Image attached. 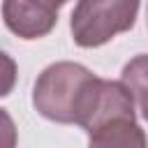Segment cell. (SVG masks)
I'll list each match as a JSON object with an SVG mask.
<instances>
[{
    "label": "cell",
    "instance_id": "cell-1",
    "mask_svg": "<svg viewBox=\"0 0 148 148\" xmlns=\"http://www.w3.org/2000/svg\"><path fill=\"white\" fill-rule=\"evenodd\" d=\"M104 79L95 76L90 69L76 62L49 65L32 90L35 109L56 123L86 125L99 102Z\"/></svg>",
    "mask_w": 148,
    "mask_h": 148
},
{
    "label": "cell",
    "instance_id": "cell-2",
    "mask_svg": "<svg viewBox=\"0 0 148 148\" xmlns=\"http://www.w3.org/2000/svg\"><path fill=\"white\" fill-rule=\"evenodd\" d=\"M139 0H79L72 12V39L83 46H102L134 25Z\"/></svg>",
    "mask_w": 148,
    "mask_h": 148
},
{
    "label": "cell",
    "instance_id": "cell-3",
    "mask_svg": "<svg viewBox=\"0 0 148 148\" xmlns=\"http://www.w3.org/2000/svg\"><path fill=\"white\" fill-rule=\"evenodd\" d=\"M2 18L5 25L23 39L44 37L58 23V14L46 12L32 0H2Z\"/></svg>",
    "mask_w": 148,
    "mask_h": 148
},
{
    "label": "cell",
    "instance_id": "cell-4",
    "mask_svg": "<svg viewBox=\"0 0 148 148\" xmlns=\"http://www.w3.org/2000/svg\"><path fill=\"white\" fill-rule=\"evenodd\" d=\"M88 148H148V139L134 118H113L88 132Z\"/></svg>",
    "mask_w": 148,
    "mask_h": 148
},
{
    "label": "cell",
    "instance_id": "cell-5",
    "mask_svg": "<svg viewBox=\"0 0 148 148\" xmlns=\"http://www.w3.org/2000/svg\"><path fill=\"white\" fill-rule=\"evenodd\" d=\"M123 86L130 90L141 116L148 120V56H136L123 67Z\"/></svg>",
    "mask_w": 148,
    "mask_h": 148
},
{
    "label": "cell",
    "instance_id": "cell-6",
    "mask_svg": "<svg viewBox=\"0 0 148 148\" xmlns=\"http://www.w3.org/2000/svg\"><path fill=\"white\" fill-rule=\"evenodd\" d=\"M14 83H16V62L5 51H0V97L9 95Z\"/></svg>",
    "mask_w": 148,
    "mask_h": 148
},
{
    "label": "cell",
    "instance_id": "cell-7",
    "mask_svg": "<svg viewBox=\"0 0 148 148\" xmlns=\"http://www.w3.org/2000/svg\"><path fill=\"white\" fill-rule=\"evenodd\" d=\"M16 125L12 116L0 109V148H16Z\"/></svg>",
    "mask_w": 148,
    "mask_h": 148
},
{
    "label": "cell",
    "instance_id": "cell-8",
    "mask_svg": "<svg viewBox=\"0 0 148 148\" xmlns=\"http://www.w3.org/2000/svg\"><path fill=\"white\" fill-rule=\"evenodd\" d=\"M32 2H37L39 7H44L46 12H53V14H58V9L67 2V0H32Z\"/></svg>",
    "mask_w": 148,
    "mask_h": 148
},
{
    "label": "cell",
    "instance_id": "cell-9",
    "mask_svg": "<svg viewBox=\"0 0 148 148\" xmlns=\"http://www.w3.org/2000/svg\"><path fill=\"white\" fill-rule=\"evenodd\" d=\"M146 21H148V9H146Z\"/></svg>",
    "mask_w": 148,
    "mask_h": 148
}]
</instances>
